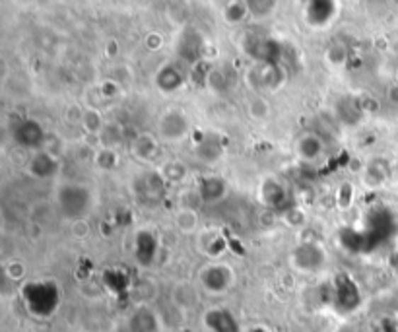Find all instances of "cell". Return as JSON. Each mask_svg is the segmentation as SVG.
Masks as SVG:
<instances>
[{
	"label": "cell",
	"mask_w": 398,
	"mask_h": 332,
	"mask_svg": "<svg viewBox=\"0 0 398 332\" xmlns=\"http://www.w3.org/2000/svg\"><path fill=\"white\" fill-rule=\"evenodd\" d=\"M166 175L169 181H179V179H183V175H185V169L181 167V164H167Z\"/></svg>",
	"instance_id": "22"
},
{
	"label": "cell",
	"mask_w": 398,
	"mask_h": 332,
	"mask_svg": "<svg viewBox=\"0 0 398 332\" xmlns=\"http://www.w3.org/2000/svg\"><path fill=\"white\" fill-rule=\"evenodd\" d=\"M188 132V119L179 111H171L161 117L159 121V134L167 140H181Z\"/></svg>",
	"instance_id": "7"
},
{
	"label": "cell",
	"mask_w": 398,
	"mask_h": 332,
	"mask_svg": "<svg viewBox=\"0 0 398 332\" xmlns=\"http://www.w3.org/2000/svg\"><path fill=\"white\" fill-rule=\"evenodd\" d=\"M226 195V183L220 177H210L200 183V198L204 202H216Z\"/></svg>",
	"instance_id": "14"
},
{
	"label": "cell",
	"mask_w": 398,
	"mask_h": 332,
	"mask_svg": "<svg viewBox=\"0 0 398 332\" xmlns=\"http://www.w3.org/2000/svg\"><path fill=\"white\" fill-rule=\"evenodd\" d=\"M295 151L301 159L305 161H315L321 154H323V140L313 132H307L297 138L295 142Z\"/></svg>",
	"instance_id": "10"
},
{
	"label": "cell",
	"mask_w": 398,
	"mask_h": 332,
	"mask_svg": "<svg viewBox=\"0 0 398 332\" xmlns=\"http://www.w3.org/2000/svg\"><path fill=\"white\" fill-rule=\"evenodd\" d=\"M175 224L179 227L181 231H195L196 227H198V216H196L195 210H191V208H183V210L177 212V216H175Z\"/></svg>",
	"instance_id": "17"
},
{
	"label": "cell",
	"mask_w": 398,
	"mask_h": 332,
	"mask_svg": "<svg viewBox=\"0 0 398 332\" xmlns=\"http://www.w3.org/2000/svg\"><path fill=\"white\" fill-rule=\"evenodd\" d=\"M261 200H263L266 206L276 208V206L282 204V200H284V189H282V185L274 181V179H266V181L261 185Z\"/></svg>",
	"instance_id": "15"
},
{
	"label": "cell",
	"mask_w": 398,
	"mask_h": 332,
	"mask_svg": "<svg viewBox=\"0 0 398 332\" xmlns=\"http://www.w3.org/2000/svg\"><path fill=\"white\" fill-rule=\"evenodd\" d=\"M247 113L255 119V121H264L268 113H271V109H268V103H266V99L263 98H255L249 101L247 105Z\"/></svg>",
	"instance_id": "19"
},
{
	"label": "cell",
	"mask_w": 398,
	"mask_h": 332,
	"mask_svg": "<svg viewBox=\"0 0 398 332\" xmlns=\"http://www.w3.org/2000/svg\"><path fill=\"white\" fill-rule=\"evenodd\" d=\"M336 16V4L334 2H324L315 0L305 6V20L311 28H326Z\"/></svg>",
	"instance_id": "5"
},
{
	"label": "cell",
	"mask_w": 398,
	"mask_h": 332,
	"mask_svg": "<svg viewBox=\"0 0 398 332\" xmlns=\"http://www.w3.org/2000/svg\"><path fill=\"white\" fill-rule=\"evenodd\" d=\"M6 274L12 280H20L23 274H25V266H23L22 263H18V261H16V263H10L6 268Z\"/></svg>",
	"instance_id": "23"
},
{
	"label": "cell",
	"mask_w": 398,
	"mask_h": 332,
	"mask_svg": "<svg viewBox=\"0 0 398 332\" xmlns=\"http://www.w3.org/2000/svg\"><path fill=\"white\" fill-rule=\"evenodd\" d=\"M146 45H148V49H152V51H158V49H161V45H164V38H161L159 33H150V35L146 38Z\"/></svg>",
	"instance_id": "25"
},
{
	"label": "cell",
	"mask_w": 398,
	"mask_h": 332,
	"mask_svg": "<svg viewBox=\"0 0 398 332\" xmlns=\"http://www.w3.org/2000/svg\"><path fill=\"white\" fill-rule=\"evenodd\" d=\"M154 255H156V237L150 231H140L138 237H136V257H138V263L150 265Z\"/></svg>",
	"instance_id": "12"
},
{
	"label": "cell",
	"mask_w": 398,
	"mask_h": 332,
	"mask_svg": "<svg viewBox=\"0 0 398 332\" xmlns=\"http://www.w3.org/2000/svg\"><path fill=\"white\" fill-rule=\"evenodd\" d=\"M72 234L76 237H86V235L90 234V227H88V224L84 219H76L74 224H72Z\"/></svg>",
	"instance_id": "24"
},
{
	"label": "cell",
	"mask_w": 398,
	"mask_h": 332,
	"mask_svg": "<svg viewBox=\"0 0 398 332\" xmlns=\"http://www.w3.org/2000/svg\"><path fill=\"white\" fill-rule=\"evenodd\" d=\"M22 297L31 315L41 319L51 317L55 311H57V307H59V286L55 282H49V280L28 282L22 287Z\"/></svg>",
	"instance_id": "1"
},
{
	"label": "cell",
	"mask_w": 398,
	"mask_h": 332,
	"mask_svg": "<svg viewBox=\"0 0 398 332\" xmlns=\"http://www.w3.org/2000/svg\"><path fill=\"white\" fill-rule=\"evenodd\" d=\"M249 332H268V331H264L263 326H255V328H251Z\"/></svg>",
	"instance_id": "26"
},
{
	"label": "cell",
	"mask_w": 398,
	"mask_h": 332,
	"mask_svg": "<svg viewBox=\"0 0 398 332\" xmlns=\"http://www.w3.org/2000/svg\"><path fill=\"white\" fill-rule=\"evenodd\" d=\"M204 325L212 332H241L237 321L227 309H210L204 315Z\"/></svg>",
	"instance_id": "8"
},
{
	"label": "cell",
	"mask_w": 398,
	"mask_h": 332,
	"mask_svg": "<svg viewBox=\"0 0 398 332\" xmlns=\"http://www.w3.org/2000/svg\"><path fill=\"white\" fill-rule=\"evenodd\" d=\"M135 154L140 159H152L158 154V142L154 140V136L140 134L136 138Z\"/></svg>",
	"instance_id": "16"
},
{
	"label": "cell",
	"mask_w": 398,
	"mask_h": 332,
	"mask_svg": "<svg viewBox=\"0 0 398 332\" xmlns=\"http://www.w3.org/2000/svg\"><path fill=\"white\" fill-rule=\"evenodd\" d=\"M14 140L23 148H39L43 140H45V132L41 129V125L38 121H22L18 122V127L14 129Z\"/></svg>",
	"instance_id": "6"
},
{
	"label": "cell",
	"mask_w": 398,
	"mask_h": 332,
	"mask_svg": "<svg viewBox=\"0 0 398 332\" xmlns=\"http://www.w3.org/2000/svg\"><path fill=\"white\" fill-rule=\"evenodd\" d=\"M233 272L224 265H212L200 272V284L212 294H222L232 286Z\"/></svg>",
	"instance_id": "4"
},
{
	"label": "cell",
	"mask_w": 398,
	"mask_h": 332,
	"mask_svg": "<svg viewBox=\"0 0 398 332\" xmlns=\"http://www.w3.org/2000/svg\"><path fill=\"white\" fill-rule=\"evenodd\" d=\"M96 159H98V166L103 167V169H111V167L117 166V156H115L113 150H101Z\"/></svg>",
	"instance_id": "21"
},
{
	"label": "cell",
	"mask_w": 398,
	"mask_h": 332,
	"mask_svg": "<svg viewBox=\"0 0 398 332\" xmlns=\"http://www.w3.org/2000/svg\"><path fill=\"white\" fill-rule=\"evenodd\" d=\"M59 169V161L51 156V151H35L30 159V173L38 179L53 177Z\"/></svg>",
	"instance_id": "9"
},
{
	"label": "cell",
	"mask_w": 398,
	"mask_h": 332,
	"mask_svg": "<svg viewBox=\"0 0 398 332\" xmlns=\"http://www.w3.org/2000/svg\"><path fill=\"white\" fill-rule=\"evenodd\" d=\"M249 16V6L243 2H233L227 4V8L224 10V18L227 23H241L245 22V18Z\"/></svg>",
	"instance_id": "18"
},
{
	"label": "cell",
	"mask_w": 398,
	"mask_h": 332,
	"mask_svg": "<svg viewBox=\"0 0 398 332\" xmlns=\"http://www.w3.org/2000/svg\"><path fill=\"white\" fill-rule=\"evenodd\" d=\"M276 70H278L276 64H263V72L253 70V76H255L253 86L258 88V90H264V88L266 90H276V88H280L282 80H280V74Z\"/></svg>",
	"instance_id": "11"
},
{
	"label": "cell",
	"mask_w": 398,
	"mask_h": 332,
	"mask_svg": "<svg viewBox=\"0 0 398 332\" xmlns=\"http://www.w3.org/2000/svg\"><path fill=\"white\" fill-rule=\"evenodd\" d=\"M292 263L301 272H315L323 268L326 263V253L317 243H301L300 247L292 253Z\"/></svg>",
	"instance_id": "3"
},
{
	"label": "cell",
	"mask_w": 398,
	"mask_h": 332,
	"mask_svg": "<svg viewBox=\"0 0 398 332\" xmlns=\"http://www.w3.org/2000/svg\"><path fill=\"white\" fill-rule=\"evenodd\" d=\"M57 200H59L62 214L67 218L74 219L82 218L91 206L90 190L82 187V185H64V187H60Z\"/></svg>",
	"instance_id": "2"
},
{
	"label": "cell",
	"mask_w": 398,
	"mask_h": 332,
	"mask_svg": "<svg viewBox=\"0 0 398 332\" xmlns=\"http://www.w3.org/2000/svg\"><path fill=\"white\" fill-rule=\"evenodd\" d=\"M156 82H158L159 90L169 93V91L179 90L181 86H183V82H185V76L181 74V70L177 67H173V72H171V76H169V64H167V67H164L158 72Z\"/></svg>",
	"instance_id": "13"
},
{
	"label": "cell",
	"mask_w": 398,
	"mask_h": 332,
	"mask_svg": "<svg viewBox=\"0 0 398 332\" xmlns=\"http://www.w3.org/2000/svg\"><path fill=\"white\" fill-rule=\"evenodd\" d=\"M82 122L90 132H98L99 127H101V115L98 111H88V113L82 115Z\"/></svg>",
	"instance_id": "20"
}]
</instances>
